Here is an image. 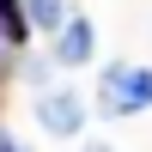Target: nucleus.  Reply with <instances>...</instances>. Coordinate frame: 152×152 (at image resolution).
<instances>
[{
  "mask_svg": "<svg viewBox=\"0 0 152 152\" xmlns=\"http://www.w3.org/2000/svg\"><path fill=\"white\" fill-rule=\"evenodd\" d=\"M104 104L116 110V116L152 110V67H110L104 73Z\"/></svg>",
  "mask_w": 152,
  "mask_h": 152,
  "instance_id": "obj_1",
  "label": "nucleus"
},
{
  "mask_svg": "<svg viewBox=\"0 0 152 152\" xmlns=\"http://www.w3.org/2000/svg\"><path fill=\"white\" fill-rule=\"evenodd\" d=\"M37 122H43L49 134H79V122H85V104L73 91H49L43 104H37Z\"/></svg>",
  "mask_w": 152,
  "mask_h": 152,
  "instance_id": "obj_2",
  "label": "nucleus"
},
{
  "mask_svg": "<svg viewBox=\"0 0 152 152\" xmlns=\"http://www.w3.org/2000/svg\"><path fill=\"white\" fill-rule=\"evenodd\" d=\"M91 55V24H61V61H67V67H79V61Z\"/></svg>",
  "mask_w": 152,
  "mask_h": 152,
  "instance_id": "obj_3",
  "label": "nucleus"
},
{
  "mask_svg": "<svg viewBox=\"0 0 152 152\" xmlns=\"http://www.w3.org/2000/svg\"><path fill=\"white\" fill-rule=\"evenodd\" d=\"M24 24H37V31H61V24H67V6H61V0H31V6H24Z\"/></svg>",
  "mask_w": 152,
  "mask_h": 152,
  "instance_id": "obj_4",
  "label": "nucleus"
},
{
  "mask_svg": "<svg viewBox=\"0 0 152 152\" xmlns=\"http://www.w3.org/2000/svg\"><path fill=\"white\" fill-rule=\"evenodd\" d=\"M18 37H24V12H18V0H0V43H18Z\"/></svg>",
  "mask_w": 152,
  "mask_h": 152,
  "instance_id": "obj_5",
  "label": "nucleus"
},
{
  "mask_svg": "<svg viewBox=\"0 0 152 152\" xmlns=\"http://www.w3.org/2000/svg\"><path fill=\"white\" fill-rule=\"evenodd\" d=\"M0 152H18V146H12V140H6V134H0Z\"/></svg>",
  "mask_w": 152,
  "mask_h": 152,
  "instance_id": "obj_6",
  "label": "nucleus"
},
{
  "mask_svg": "<svg viewBox=\"0 0 152 152\" xmlns=\"http://www.w3.org/2000/svg\"><path fill=\"white\" fill-rule=\"evenodd\" d=\"M91 152H110V146H91Z\"/></svg>",
  "mask_w": 152,
  "mask_h": 152,
  "instance_id": "obj_7",
  "label": "nucleus"
}]
</instances>
